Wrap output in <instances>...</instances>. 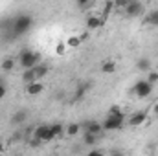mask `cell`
Returning a JSON list of instances; mask_svg holds the SVG:
<instances>
[{
	"label": "cell",
	"instance_id": "cell-20",
	"mask_svg": "<svg viewBox=\"0 0 158 156\" xmlns=\"http://www.w3.org/2000/svg\"><path fill=\"white\" fill-rule=\"evenodd\" d=\"M52 127V130H53V134H55V138H63L64 136V125H61V123H53V125H50Z\"/></svg>",
	"mask_w": 158,
	"mask_h": 156
},
{
	"label": "cell",
	"instance_id": "cell-15",
	"mask_svg": "<svg viewBox=\"0 0 158 156\" xmlns=\"http://www.w3.org/2000/svg\"><path fill=\"white\" fill-rule=\"evenodd\" d=\"M99 70H101L103 74H114V72H116V63H114V61H105Z\"/></svg>",
	"mask_w": 158,
	"mask_h": 156
},
{
	"label": "cell",
	"instance_id": "cell-14",
	"mask_svg": "<svg viewBox=\"0 0 158 156\" xmlns=\"http://www.w3.org/2000/svg\"><path fill=\"white\" fill-rule=\"evenodd\" d=\"M79 130H81V125H79V123H68L66 129H64V134L70 136V138H74V136L79 134Z\"/></svg>",
	"mask_w": 158,
	"mask_h": 156
},
{
	"label": "cell",
	"instance_id": "cell-26",
	"mask_svg": "<svg viewBox=\"0 0 158 156\" xmlns=\"http://www.w3.org/2000/svg\"><path fill=\"white\" fill-rule=\"evenodd\" d=\"M147 81H149L151 84L158 83V72H149V77H147Z\"/></svg>",
	"mask_w": 158,
	"mask_h": 156
},
{
	"label": "cell",
	"instance_id": "cell-28",
	"mask_svg": "<svg viewBox=\"0 0 158 156\" xmlns=\"http://www.w3.org/2000/svg\"><path fill=\"white\" fill-rule=\"evenodd\" d=\"M40 143H42V142H40L37 136H33V138H31V142H30V145H31V147H39Z\"/></svg>",
	"mask_w": 158,
	"mask_h": 156
},
{
	"label": "cell",
	"instance_id": "cell-32",
	"mask_svg": "<svg viewBox=\"0 0 158 156\" xmlns=\"http://www.w3.org/2000/svg\"><path fill=\"white\" fill-rule=\"evenodd\" d=\"M4 149H6V147H4V143L0 142V153H4Z\"/></svg>",
	"mask_w": 158,
	"mask_h": 156
},
{
	"label": "cell",
	"instance_id": "cell-16",
	"mask_svg": "<svg viewBox=\"0 0 158 156\" xmlns=\"http://www.w3.org/2000/svg\"><path fill=\"white\" fill-rule=\"evenodd\" d=\"M64 42H66V46H68V48H79V46L83 44V40H81L79 35H70Z\"/></svg>",
	"mask_w": 158,
	"mask_h": 156
},
{
	"label": "cell",
	"instance_id": "cell-3",
	"mask_svg": "<svg viewBox=\"0 0 158 156\" xmlns=\"http://www.w3.org/2000/svg\"><path fill=\"white\" fill-rule=\"evenodd\" d=\"M33 136H37L42 143H48V142H53V140H57L50 125H39V127L35 129V134H33Z\"/></svg>",
	"mask_w": 158,
	"mask_h": 156
},
{
	"label": "cell",
	"instance_id": "cell-2",
	"mask_svg": "<svg viewBox=\"0 0 158 156\" xmlns=\"http://www.w3.org/2000/svg\"><path fill=\"white\" fill-rule=\"evenodd\" d=\"M19 63H20V68H22V70L33 68L35 64L40 63V53L39 51H33V50H24V51H20Z\"/></svg>",
	"mask_w": 158,
	"mask_h": 156
},
{
	"label": "cell",
	"instance_id": "cell-1",
	"mask_svg": "<svg viewBox=\"0 0 158 156\" xmlns=\"http://www.w3.org/2000/svg\"><path fill=\"white\" fill-rule=\"evenodd\" d=\"M31 26H33V18H31L30 15H19V17H15V18H13V28H11L13 37L24 35L26 31L31 30Z\"/></svg>",
	"mask_w": 158,
	"mask_h": 156
},
{
	"label": "cell",
	"instance_id": "cell-7",
	"mask_svg": "<svg viewBox=\"0 0 158 156\" xmlns=\"http://www.w3.org/2000/svg\"><path fill=\"white\" fill-rule=\"evenodd\" d=\"M147 121V112L145 110H140V112H134V114H131L129 117V127H140V125H143Z\"/></svg>",
	"mask_w": 158,
	"mask_h": 156
},
{
	"label": "cell",
	"instance_id": "cell-23",
	"mask_svg": "<svg viewBox=\"0 0 158 156\" xmlns=\"http://www.w3.org/2000/svg\"><path fill=\"white\" fill-rule=\"evenodd\" d=\"M109 114H112V116H119V117H125V112H123V110L119 109L118 105H114V107H112V109L109 110Z\"/></svg>",
	"mask_w": 158,
	"mask_h": 156
},
{
	"label": "cell",
	"instance_id": "cell-8",
	"mask_svg": "<svg viewBox=\"0 0 158 156\" xmlns=\"http://www.w3.org/2000/svg\"><path fill=\"white\" fill-rule=\"evenodd\" d=\"M44 92V84L40 81H33V83H28L26 84V94L28 96H39Z\"/></svg>",
	"mask_w": 158,
	"mask_h": 156
},
{
	"label": "cell",
	"instance_id": "cell-22",
	"mask_svg": "<svg viewBox=\"0 0 158 156\" xmlns=\"http://www.w3.org/2000/svg\"><path fill=\"white\" fill-rule=\"evenodd\" d=\"M66 48H68V46H66V42H64V40H61V42L55 46V53H57V55H64Z\"/></svg>",
	"mask_w": 158,
	"mask_h": 156
},
{
	"label": "cell",
	"instance_id": "cell-25",
	"mask_svg": "<svg viewBox=\"0 0 158 156\" xmlns=\"http://www.w3.org/2000/svg\"><path fill=\"white\" fill-rule=\"evenodd\" d=\"M131 0H114V6L118 7V9H125V6L129 4Z\"/></svg>",
	"mask_w": 158,
	"mask_h": 156
},
{
	"label": "cell",
	"instance_id": "cell-5",
	"mask_svg": "<svg viewBox=\"0 0 158 156\" xmlns=\"http://www.w3.org/2000/svg\"><path fill=\"white\" fill-rule=\"evenodd\" d=\"M123 119L125 117L109 114V116L105 117V121H103V130H119L123 127Z\"/></svg>",
	"mask_w": 158,
	"mask_h": 156
},
{
	"label": "cell",
	"instance_id": "cell-4",
	"mask_svg": "<svg viewBox=\"0 0 158 156\" xmlns=\"http://www.w3.org/2000/svg\"><path fill=\"white\" fill-rule=\"evenodd\" d=\"M151 92H153V84L145 79V81H138L136 84H134V94L140 97V99H143V97H149L151 96Z\"/></svg>",
	"mask_w": 158,
	"mask_h": 156
},
{
	"label": "cell",
	"instance_id": "cell-19",
	"mask_svg": "<svg viewBox=\"0 0 158 156\" xmlns=\"http://www.w3.org/2000/svg\"><path fill=\"white\" fill-rule=\"evenodd\" d=\"M0 66H2V70H4V72H11V70L15 68V59L6 57V59L2 61V64H0Z\"/></svg>",
	"mask_w": 158,
	"mask_h": 156
},
{
	"label": "cell",
	"instance_id": "cell-10",
	"mask_svg": "<svg viewBox=\"0 0 158 156\" xmlns=\"http://www.w3.org/2000/svg\"><path fill=\"white\" fill-rule=\"evenodd\" d=\"M26 119H28V110H26V109H20V110H17V112L11 116V123L19 127V125H22Z\"/></svg>",
	"mask_w": 158,
	"mask_h": 156
},
{
	"label": "cell",
	"instance_id": "cell-31",
	"mask_svg": "<svg viewBox=\"0 0 158 156\" xmlns=\"http://www.w3.org/2000/svg\"><path fill=\"white\" fill-rule=\"evenodd\" d=\"M153 112H155V114H156V116H158V103H156V105H155V107H153Z\"/></svg>",
	"mask_w": 158,
	"mask_h": 156
},
{
	"label": "cell",
	"instance_id": "cell-12",
	"mask_svg": "<svg viewBox=\"0 0 158 156\" xmlns=\"http://www.w3.org/2000/svg\"><path fill=\"white\" fill-rule=\"evenodd\" d=\"M33 68H35V76H37V79H39V81L44 77L48 72H50V66H48L46 63H39V64H35Z\"/></svg>",
	"mask_w": 158,
	"mask_h": 156
},
{
	"label": "cell",
	"instance_id": "cell-27",
	"mask_svg": "<svg viewBox=\"0 0 158 156\" xmlns=\"http://www.w3.org/2000/svg\"><path fill=\"white\" fill-rule=\"evenodd\" d=\"M112 7H114V2H107V4H105V9H103V13H105V15H109Z\"/></svg>",
	"mask_w": 158,
	"mask_h": 156
},
{
	"label": "cell",
	"instance_id": "cell-13",
	"mask_svg": "<svg viewBox=\"0 0 158 156\" xmlns=\"http://www.w3.org/2000/svg\"><path fill=\"white\" fill-rule=\"evenodd\" d=\"M22 81L28 84V83H33V81H39L37 76H35V68H26L22 72Z\"/></svg>",
	"mask_w": 158,
	"mask_h": 156
},
{
	"label": "cell",
	"instance_id": "cell-9",
	"mask_svg": "<svg viewBox=\"0 0 158 156\" xmlns=\"http://www.w3.org/2000/svg\"><path fill=\"white\" fill-rule=\"evenodd\" d=\"M81 129H83V130H90L92 134L99 136V134L103 132V123H99V121H88V123L81 125Z\"/></svg>",
	"mask_w": 158,
	"mask_h": 156
},
{
	"label": "cell",
	"instance_id": "cell-17",
	"mask_svg": "<svg viewBox=\"0 0 158 156\" xmlns=\"http://www.w3.org/2000/svg\"><path fill=\"white\" fill-rule=\"evenodd\" d=\"M136 68H138L140 72H147V70L151 68V61H149L147 57H142V59H138V63H136Z\"/></svg>",
	"mask_w": 158,
	"mask_h": 156
},
{
	"label": "cell",
	"instance_id": "cell-24",
	"mask_svg": "<svg viewBox=\"0 0 158 156\" xmlns=\"http://www.w3.org/2000/svg\"><path fill=\"white\" fill-rule=\"evenodd\" d=\"M86 88H88L86 84H81V86H79V88H77V92H76V99H81V97L85 96V92H86Z\"/></svg>",
	"mask_w": 158,
	"mask_h": 156
},
{
	"label": "cell",
	"instance_id": "cell-29",
	"mask_svg": "<svg viewBox=\"0 0 158 156\" xmlns=\"http://www.w3.org/2000/svg\"><path fill=\"white\" fill-rule=\"evenodd\" d=\"M6 92H7V90H6V86L0 83V99H4V97H6Z\"/></svg>",
	"mask_w": 158,
	"mask_h": 156
},
{
	"label": "cell",
	"instance_id": "cell-6",
	"mask_svg": "<svg viewBox=\"0 0 158 156\" xmlns=\"http://www.w3.org/2000/svg\"><path fill=\"white\" fill-rule=\"evenodd\" d=\"M125 15L127 17H138V15H142L143 13V4L142 2H138V0H131L127 6H125Z\"/></svg>",
	"mask_w": 158,
	"mask_h": 156
},
{
	"label": "cell",
	"instance_id": "cell-11",
	"mask_svg": "<svg viewBox=\"0 0 158 156\" xmlns=\"http://www.w3.org/2000/svg\"><path fill=\"white\" fill-rule=\"evenodd\" d=\"M103 24H105V18H101V17H94L92 15V17L86 18V28L88 30H99Z\"/></svg>",
	"mask_w": 158,
	"mask_h": 156
},
{
	"label": "cell",
	"instance_id": "cell-33",
	"mask_svg": "<svg viewBox=\"0 0 158 156\" xmlns=\"http://www.w3.org/2000/svg\"><path fill=\"white\" fill-rule=\"evenodd\" d=\"M0 83H2V77H0Z\"/></svg>",
	"mask_w": 158,
	"mask_h": 156
},
{
	"label": "cell",
	"instance_id": "cell-30",
	"mask_svg": "<svg viewBox=\"0 0 158 156\" xmlns=\"http://www.w3.org/2000/svg\"><path fill=\"white\" fill-rule=\"evenodd\" d=\"M88 4H90V0H77V6H79V7H86Z\"/></svg>",
	"mask_w": 158,
	"mask_h": 156
},
{
	"label": "cell",
	"instance_id": "cell-21",
	"mask_svg": "<svg viewBox=\"0 0 158 156\" xmlns=\"http://www.w3.org/2000/svg\"><path fill=\"white\" fill-rule=\"evenodd\" d=\"M147 24H151V26H158V9H153V11L149 13V17H147Z\"/></svg>",
	"mask_w": 158,
	"mask_h": 156
},
{
	"label": "cell",
	"instance_id": "cell-18",
	"mask_svg": "<svg viewBox=\"0 0 158 156\" xmlns=\"http://www.w3.org/2000/svg\"><path fill=\"white\" fill-rule=\"evenodd\" d=\"M83 142H85L86 145H94V143H98V136L92 134L90 130H85V134H83Z\"/></svg>",
	"mask_w": 158,
	"mask_h": 156
}]
</instances>
